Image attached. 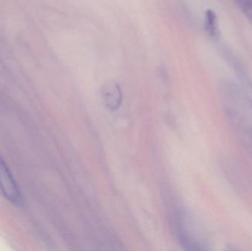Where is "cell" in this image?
<instances>
[{"instance_id": "cell-1", "label": "cell", "mask_w": 252, "mask_h": 251, "mask_svg": "<svg viewBox=\"0 0 252 251\" xmlns=\"http://www.w3.org/2000/svg\"><path fill=\"white\" fill-rule=\"evenodd\" d=\"M222 107L238 141L252 159V98L231 89L224 94Z\"/></svg>"}, {"instance_id": "cell-2", "label": "cell", "mask_w": 252, "mask_h": 251, "mask_svg": "<svg viewBox=\"0 0 252 251\" xmlns=\"http://www.w3.org/2000/svg\"><path fill=\"white\" fill-rule=\"evenodd\" d=\"M180 238L182 244L188 250H210L207 234L198 221L189 214L182 215Z\"/></svg>"}, {"instance_id": "cell-3", "label": "cell", "mask_w": 252, "mask_h": 251, "mask_svg": "<svg viewBox=\"0 0 252 251\" xmlns=\"http://www.w3.org/2000/svg\"><path fill=\"white\" fill-rule=\"evenodd\" d=\"M0 190L10 203L19 205L22 203V196L17 184L15 182L5 162L0 156Z\"/></svg>"}, {"instance_id": "cell-4", "label": "cell", "mask_w": 252, "mask_h": 251, "mask_svg": "<svg viewBox=\"0 0 252 251\" xmlns=\"http://www.w3.org/2000/svg\"><path fill=\"white\" fill-rule=\"evenodd\" d=\"M101 98L108 110L115 112L122 104L123 92L121 86L115 81H108L101 88Z\"/></svg>"}, {"instance_id": "cell-5", "label": "cell", "mask_w": 252, "mask_h": 251, "mask_svg": "<svg viewBox=\"0 0 252 251\" xmlns=\"http://www.w3.org/2000/svg\"><path fill=\"white\" fill-rule=\"evenodd\" d=\"M204 28L210 36H216L218 34L217 16L213 10H207L204 19Z\"/></svg>"}, {"instance_id": "cell-6", "label": "cell", "mask_w": 252, "mask_h": 251, "mask_svg": "<svg viewBox=\"0 0 252 251\" xmlns=\"http://www.w3.org/2000/svg\"><path fill=\"white\" fill-rule=\"evenodd\" d=\"M252 24V0H234Z\"/></svg>"}]
</instances>
